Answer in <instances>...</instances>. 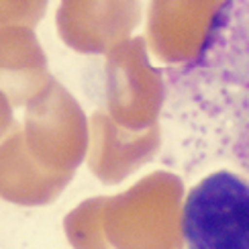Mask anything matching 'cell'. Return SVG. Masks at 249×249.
<instances>
[{"label":"cell","instance_id":"obj_2","mask_svg":"<svg viewBox=\"0 0 249 249\" xmlns=\"http://www.w3.org/2000/svg\"><path fill=\"white\" fill-rule=\"evenodd\" d=\"M188 249H249V182L214 172L188 192L182 209Z\"/></svg>","mask_w":249,"mask_h":249},{"label":"cell","instance_id":"obj_1","mask_svg":"<svg viewBox=\"0 0 249 249\" xmlns=\"http://www.w3.org/2000/svg\"><path fill=\"white\" fill-rule=\"evenodd\" d=\"M176 86L219 149L249 176V0H223Z\"/></svg>","mask_w":249,"mask_h":249}]
</instances>
